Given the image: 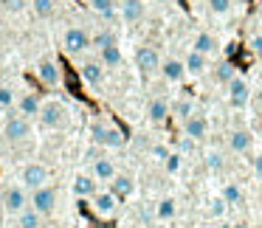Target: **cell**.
<instances>
[{
  "mask_svg": "<svg viewBox=\"0 0 262 228\" xmlns=\"http://www.w3.org/2000/svg\"><path fill=\"white\" fill-rule=\"evenodd\" d=\"M116 209H119V197L113 192H96L93 194V211L99 217H113Z\"/></svg>",
  "mask_w": 262,
  "mask_h": 228,
  "instance_id": "10",
  "label": "cell"
},
{
  "mask_svg": "<svg viewBox=\"0 0 262 228\" xmlns=\"http://www.w3.org/2000/svg\"><path fill=\"white\" fill-rule=\"evenodd\" d=\"M40 217L42 214L37 209H26L17 214V222H20V228H40Z\"/></svg>",
  "mask_w": 262,
  "mask_h": 228,
  "instance_id": "29",
  "label": "cell"
},
{
  "mask_svg": "<svg viewBox=\"0 0 262 228\" xmlns=\"http://www.w3.org/2000/svg\"><path fill=\"white\" fill-rule=\"evenodd\" d=\"M206 132H209V121H206L200 113H194L192 119L183 121V135H186V138L200 141V138H206Z\"/></svg>",
  "mask_w": 262,
  "mask_h": 228,
  "instance_id": "16",
  "label": "cell"
},
{
  "mask_svg": "<svg viewBox=\"0 0 262 228\" xmlns=\"http://www.w3.org/2000/svg\"><path fill=\"white\" fill-rule=\"evenodd\" d=\"M155 3H166V0H155Z\"/></svg>",
  "mask_w": 262,
  "mask_h": 228,
  "instance_id": "46",
  "label": "cell"
},
{
  "mask_svg": "<svg viewBox=\"0 0 262 228\" xmlns=\"http://www.w3.org/2000/svg\"><path fill=\"white\" fill-rule=\"evenodd\" d=\"M31 6H34V14L37 17H51L54 14V0H31Z\"/></svg>",
  "mask_w": 262,
  "mask_h": 228,
  "instance_id": "31",
  "label": "cell"
},
{
  "mask_svg": "<svg viewBox=\"0 0 262 228\" xmlns=\"http://www.w3.org/2000/svg\"><path fill=\"white\" fill-rule=\"evenodd\" d=\"M226 209H228V203L223 197H214L209 203V214L214 217V220H223V217H226Z\"/></svg>",
  "mask_w": 262,
  "mask_h": 228,
  "instance_id": "32",
  "label": "cell"
},
{
  "mask_svg": "<svg viewBox=\"0 0 262 228\" xmlns=\"http://www.w3.org/2000/svg\"><path fill=\"white\" fill-rule=\"evenodd\" d=\"M0 203H3V211H9V214H20V211H26V209H29V194H26V186H6V189H3Z\"/></svg>",
  "mask_w": 262,
  "mask_h": 228,
  "instance_id": "5",
  "label": "cell"
},
{
  "mask_svg": "<svg viewBox=\"0 0 262 228\" xmlns=\"http://www.w3.org/2000/svg\"><path fill=\"white\" fill-rule=\"evenodd\" d=\"M40 124L46 127V130H62L65 124H68V107H65L62 102H57V99H51V102H42V110H40Z\"/></svg>",
  "mask_w": 262,
  "mask_h": 228,
  "instance_id": "2",
  "label": "cell"
},
{
  "mask_svg": "<svg viewBox=\"0 0 262 228\" xmlns=\"http://www.w3.org/2000/svg\"><path fill=\"white\" fill-rule=\"evenodd\" d=\"M14 104V90L9 85H0V107H12Z\"/></svg>",
  "mask_w": 262,
  "mask_h": 228,
  "instance_id": "36",
  "label": "cell"
},
{
  "mask_svg": "<svg viewBox=\"0 0 262 228\" xmlns=\"http://www.w3.org/2000/svg\"><path fill=\"white\" fill-rule=\"evenodd\" d=\"M144 14H147V6H144V0H121V20L130 26L141 23Z\"/></svg>",
  "mask_w": 262,
  "mask_h": 228,
  "instance_id": "11",
  "label": "cell"
},
{
  "mask_svg": "<svg viewBox=\"0 0 262 228\" xmlns=\"http://www.w3.org/2000/svg\"><path fill=\"white\" fill-rule=\"evenodd\" d=\"M3 225H6V211L0 209V228H3Z\"/></svg>",
  "mask_w": 262,
  "mask_h": 228,
  "instance_id": "42",
  "label": "cell"
},
{
  "mask_svg": "<svg viewBox=\"0 0 262 228\" xmlns=\"http://www.w3.org/2000/svg\"><path fill=\"white\" fill-rule=\"evenodd\" d=\"M161 76L166 82H172V85L183 82L186 79V65H183V59H166V62H161Z\"/></svg>",
  "mask_w": 262,
  "mask_h": 228,
  "instance_id": "15",
  "label": "cell"
},
{
  "mask_svg": "<svg viewBox=\"0 0 262 228\" xmlns=\"http://www.w3.org/2000/svg\"><path fill=\"white\" fill-rule=\"evenodd\" d=\"M99 54H102V65H104V68H119V65H121V48L116 45V42H113V45H107V48H102Z\"/></svg>",
  "mask_w": 262,
  "mask_h": 228,
  "instance_id": "26",
  "label": "cell"
},
{
  "mask_svg": "<svg viewBox=\"0 0 262 228\" xmlns=\"http://www.w3.org/2000/svg\"><path fill=\"white\" fill-rule=\"evenodd\" d=\"M136 68L141 71L144 76H152L161 71V57L152 45H138L136 48Z\"/></svg>",
  "mask_w": 262,
  "mask_h": 228,
  "instance_id": "7",
  "label": "cell"
},
{
  "mask_svg": "<svg viewBox=\"0 0 262 228\" xmlns=\"http://www.w3.org/2000/svg\"><path fill=\"white\" fill-rule=\"evenodd\" d=\"M214 228H234V225H231V222H223V220H220V222H217Z\"/></svg>",
  "mask_w": 262,
  "mask_h": 228,
  "instance_id": "43",
  "label": "cell"
},
{
  "mask_svg": "<svg viewBox=\"0 0 262 228\" xmlns=\"http://www.w3.org/2000/svg\"><path fill=\"white\" fill-rule=\"evenodd\" d=\"M181 149H183V152H192V149H194V138H186V135H183V138H181Z\"/></svg>",
  "mask_w": 262,
  "mask_h": 228,
  "instance_id": "41",
  "label": "cell"
},
{
  "mask_svg": "<svg viewBox=\"0 0 262 228\" xmlns=\"http://www.w3.org/2000/svg\"><path fill=\"white\" fill-rule=\"evenodd\" d=\"M192 48H194V51H200V54H206V57H211V54H217L220 42H217V37L209 34V31H198V34H194Z\"/></svg>",
  "mask_w": 262,
  "mask_h": 228,
  "instance_id": "19",
  "label": "cell"
},
{
  "mask_svg": "<svg viewBox=\"0 0 262 228\" xmlns=\"http://www.w3.org/2000/svg\"><path fill=\"white\" fill-rule=\"evenodd\" d=\"M116 42V37L110 34V31H102V34H96V40H93V45L99 48V51H102V48H107V45H113Z\"/></svg>",
  "mask_w": 262,
  "mask_h": 228,
  "instance_id": "37",
  "label": "cell"
},
{
  "mask_svg": "<svg viewBox=\"0 0 262 228\" xmlns=\"http://www.w3.org/2000/svg\"><path fill=\"white\" fill-rule=\"evenodd\" d=\"M91 42H93L91 34H88L82 26H71V29L65 31V37H62V48H65V54H71V57L88 51V45H91Z\"/></svg>",
  "mask_w": 262,
  "mask_h": 228,
  "instance_id": "4",
  "label": "cell"
},
{
  "mask_svg": "<svg viewBox=\"0 0 262 228\" xmlns=\"http://www.w3.org/2000/svg\"><path fill=\"white\" fill-rule=\"evenodd\" d=\"M251 147H254V135H251L248 130H231L228 132V149L237 155H245L251 152Z\"/></svg>",
  "mask_w": 262,
  "mask_h": 228,
  "instance_id": "13",
  "label": "cell"
},
{
  "mask_svg": "<svg viewBox=\"0 0 262 228\" xmlns=\"http://www.w3.org/2000/svg\"><path fill=\"white\" fill-rule=\"evenodd\" d=\"M175 214H178L175 197H161L158 203H155V217H158V220H172Z\"/></svg>",
  "mask_w": 262,
  "mask_h": 228,
  "instance_id": "24",
  "label": "cell"
},
{
  "mask_svg": "<svg viewBox=\"0 0 262 228\" xmlns=\"http://www.w3.org/2000/svg\"><path fill=\"white\" fill-rule=\"evenodd\" d=\"M183 65H186V74H194V76H200L206 68H209V57L206 54H200V51H189L186 54V59H183Z\"/></svg>",
  "mask_w": 262,
  "mask_h": 228,
  "instance_id": "22",
  "label": "cell"
},
{
  "mask_svg": "<svg viewBox=\"0 0 262 228\" xmlns=\"http://www.w3.org/2000/svg\"><path fill=\"white\" fill-rule=\"evenodd\" d=\"M234 76H237V71H234L231 62H217V68H214V82L217 85H228Z\"/></svg>",
  "mask_w": 262,
  "mask_h": 228,
  "instance_id": "28",
  "label": "cell"
},
{
  "mask_svg": "<svg viewBox=\"0 0 262 228\" xmlns=\"http://www.w3.org/2000/svg\"><path fill=\"white\" fill-rule=\"evenodd\" d=\"M110 192H113L119 200H127L133 192H136V180H133V175H116L113 180H110Z\"/></svg>",
  "mask_w": 262,
  "mask_h": 228,
  "instance_id": "18",
  "label": "cell"
},
{
  "mask_svg": "<svg viewBox=\"0 0 262 228\" xmlns=\"http://www.w3.org/2000/svg\"><path fill=\"white\" fill-rule=\"evenodd\" d=\"M169 113H172V104L166 102L164 96L149 99V104H147V116H149V121H152V124H164V121L169 119Z\"/></svg>",
  "mask_w": 262,
  "mask_h": 228,
  "instance_id": "12",
  "label": "cell"
},
{
  "mask_svg": "<svg viewBox=\"0 0 262 228\" xmlns=\"http://www.w3.org/2000/svg\"><path fill=\"white\" fill-rule=\"evenodd\" d=\"M113 6H116V0H91V9L99 14H104V17L113 14Z\"/></svg>",
  "mask_w": 262,
  "mask_h": 228,
  "instance_id": "34",
  "label": "cell"
},
{
  "mask_svg": "<svg viewBox=\"0 0 262 228\" xmlns=\"http://www.w3.org/2000/svg\"><path fill=\"white\" fill-rule=\"evenodd\" d=\"M91 138L96 147L104 149H121L127 144V135L116 124H104V121H93L91 124Z\"/></svg>",
  "mask_w": 262,
  "mask_h": 228,
  "instance_id": "1",
  "label": "cell"
},
{
  "mask_svg": "<svg viewBox=\"0 0 262 228\" xmlns=\"http://www.w3.org/2000/svg\"><path fill=\"white\" fill-rule=\"evenodd\" d=\"M74 194L76 197H93V194H96V177L93 175H76L74 177Z\"/></svg>",
  "mask_w": 262,
  "mask_h": 228,
  "instance_id": "23",
  "label": "cell"
},
{
  "mask_svg": "<svg viewBox=\"0 0 262 228\" xmlns=\"http://www.w3.org/2000/svg\"><path fill=\"white\" fill-rule=\"evenodd\" d=\"M259 130H262V116H259Z\"/></svg>",
  "mask_w": 262,
  "mask_h": 228,
  "instance_id": "45",
  "label": "cell"
},
{
  "mask_svg": "<svg viewBox=\"0 0 262 228\" xmlns=\"http://www.w3.org/2000/svg\"><path fill=\"white\" fill-rule=\"evenodd\" d=\"M0 85H3V68H0Z\"/></svg>",
  "mask_w": 262,
  "mask_h": 228,
  "instance_id": "44",
  "label": "cell"
},
{
  "mask_svg": "<svg viewBox=\"0 0 262 228\" xmlns=\"http://www.w3.org/2000/svg\"><path fill=\"white\" fill-rule=\"evenodd\" d=\"M20 180H23V186L26 189H31V192H34V189H40V186H46L48 183V169L42 164H26L23 166V172H20Z\"/></svg>",
  "mask_w": 262,
  "mask_h": 228,
  "instance_id": "8",
  "label": "cell"
},
{
  "mask_svg": "<svg viewBox=\"0 0 262 228\" xmlns=\"http://www.w3.org/2000/svg\"><path fill=\"white\" fill-rule=\"evenodd\" d=\"M37 76H40L42 85L57 87L59 85V65L54 62V59H42V62L37 65Z\"/></svg>",
  "mask_w": 262,
  "mask_h": 228,
  "instance_id": "17",
  "label": "cell"
},
{
  "mask_svg": "<svg viewBox=\"0 0 262 228\" xmlns=\"http://www.w3.org/2000/svg\"><path fill=\"white\" fill-rule=\"evenodd\" d=\"M31 209H37L42 217L46 214H54V209H57V189L54 186H40L31 192Z\"/></svg>",
  "mask_w": 262,
  "mask_h": 228,
  "instance_id": "6",
  "label": "cell"
},
{
  "mask_svg": "<svg viewBox=\"0 0 262 228\" xmlns=\"http://www.w3.org/2000/svg\"><path fill=\"white\" fill-rule=\"evenodd\" d=\"M40 110H42V99L37 96V93H26V96L17 102V113L26 116V119H34V116H40Z\"/></svg>",
  "mask_w": 262,
  "mask_h": 228,
  "instance_id": "20",
  "label": "cell"
},
{
  "mask_svg": "<svg viewBox=\"0 0 262 228\" xmlns=\"http://www.w3.org/2000/svg\"><path fill=\"white\" fill-rule=\"evenodd\" d=\"M211 14H228L231 12V0H206Z\"/></svg>",
  "mask_w": 262,
  "mask_h": 228,
  "instance_id": "33",
  "label": "cell"
},
{
  "mask_svg": "<svg viewBox=\"0 0 262 228\" xmlns=\"http://www.w3.org/2000/svg\"><path fill=\"white\" fill-rule=\"evenodd\" d=\"M29 135H31V121L26 119V116H20V113L9 116L6 124H3V138L12 141V144H20V141H26Z\"/></svg>",
  "mask_w": 262,
  "mask_h": 228,
  "instance_id": "3",
  "label": "cell"
},
{
  "mask_svg": "<svg viewBox=\"0 0 262 228\" xmlns=\"http://www.w3.org/2000/svg\"><path fill=\"white\" fill-rule=\"evenodd\" d=\"M248 48L254 54H262V34H251V40H248Z\"/></svg>",
  "mask_w": 262,
  "mask_h": 228,
  "instance_id": "40",
  "label": "cell"
},
{
  "mask_svg": "<svg viewBox=\"0 0 262 228\" xmlns=\"http://www.w3.org/2000/svg\"><path fill=\"white\" fill-rule=\"evenodd\" d=\"M164 166H166V172H178V169H181V155H178V152H172L169 158L164 161Z\"/></svg>",
  "mask_w": 262,
  "mask_h": 228,
  "instance_id": "39",
  "label": "cell"
},
{
  "mask_svg": "<svg viewBox=\"0 0 262 228\" xmlns=\"http://www.w3.org/2000/svg\"><path fill=\"white\" fill-rule=\"evenodd\" d=\"M198 113V110H194V102L192 99H178L175 104H172V116H175V119H181V121H186V119H192V116Z\"/></svg>",
  "mask_w": 262,
  "mask_h": 228,
  "instance_id": "25",
  "label": "cell"
},
{
  "mask_svg": "<svg viewBox=\"0 0 262 228\" xmlns=\"http://www.w3.org/2000/svg\"><path fill=\"white\" fill-rule=\"evenodd\" d=\"M226 87H228V104H231V107H245V104H248L251 87H248V82H245L243 76H234Z\"/></svg>",
  "mask_w": 262,
  "mask_h": 228,
  "instance_id": "9",
  "label": "cell"
},
{
  "mask_svg": "<svg viewBox=\"0 0 262 228\" xmlns=\"http://www.w3.org/2000/svg\"><path fill=\"white\" fill-rule=\"evenodd\" d=\"M220 197L226 200L228 206H239L245 194H243V189H239L237 183H226V186H223V192H220Z\"/></svg>",
  "mask_w": 262,
  "mask_h": 228,
  "instance_id": "27",
  "label": "cell"
},
{
  "mask_svg": "<svg viewBox=\"0 0 262 228\" xmlns=\"http://www.w3.org/2000/svg\"><path fill=\"white\" fill-rule=\"evenodd\" d=\"M0 6L6 9L9 14H20V12H26L29 0H0Z\"/></svg>",
  "mask_w": 262,
  "mask_h": 228,
  "instance_id": "35",
  "label": "cell"
},
{
  "mask_svg": "<svg viewBox=\"0 0 262 228\" xmlns=\"http://www.w3.org/2000/svg\"><path fill=\"white\" fill-rule=\"evenodd\" d=\"M206 169H209V172H223V169H226V161H223V152H217V149L206 152Z\"/></svg>",
  "mask_w": 262,
  "mask_h": 228,
  "instance_id": "30",
  "label": "cell"
},
{
  "mask_svg": "<svg viewBox=\"0 0 262 228\" xmlns=\"http://www.w3.org/2000/svg\"><path fill=\"white\" fill-rule=\"evenodd\" d=\"M119 175V172H116V164L110 158H104V155H99L96 161H93V177H96V180H113V177Z\"/></svg>",
  "mask_w": 262,
  "mask_h": 228,
  "instance_id": "21",
  "label": "cell"
},
{
  "mask_svg": "<svg viewBox=\"0 0 262 228\" xmlns=\"http://www.w3.org/2000/svg\"><path fill=\"white\" fill-rule=\"evenodd\" d=\"M79 74H82V79L88 82V85H93V87H99L104 82V65H102V59H88V62H82V68H79Z\"/></svg>",
  "mask_w": 262,
  "mask_h": 228,
  "instance_id": "14",
  "label": "cell"
},
{
  "mask_svg": "<svg viewBox=\"0 0 262 228\" xmlns=\"http://www.w3.org/2000/svg\"><path fill=\"white\" fill-rule=\"evenodd\" d=\"M149 155H152V158H158V161H166L172 152L164 147V144H152V147H149Z\"/></svg>",
  "mask_w": 262,
  "mask_h": 228,
  "instance_id": "38",
  "label": "cell"
}]
</instances>
